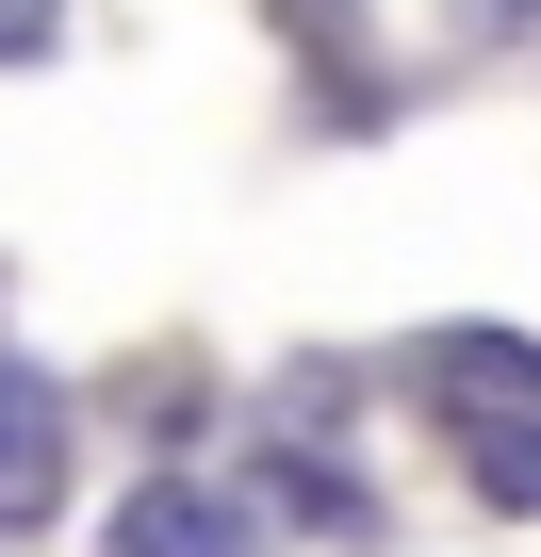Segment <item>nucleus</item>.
<instances>
[{
	"mask_svg": "<svg viewBox=\"0 0 541 557\" xmlns=\"http://www.w3.org/2000/svg\"><path fill=\"white\" fill-rule=\"evenodd\" d=\"M427 394H443L476 492H492V508H541V345H525V329H443V345H427Z\"/></svg>",
	"mask_w": 541,
	"mask_h": 557,
	"instance_id": "nucleus-1",
	"label": "nucleus"
},
{
	"mask_svg": "<svg viewBox=\"0 0 541 557\" xmlns=\"http://www.w3.org/2000/svg\"><path fill=\"white\" fill-rule=\"evenodd\" d=\"M115 557H262V524H246V492H197V475H148V492L115 508Z\"/></svg>",
	"mask_w": 541,
	"mask_h": 557,
	"instance_id": "nucleus-2",
	"label": "nucleus"
},
{
	"mask_svg": "<svg viewBox=\"0 0 541 557\" xmlns=\"http://www.w3.org/2000/svg\"><path fill=\"white\" fill-rule=\"evenodd\" d=\"M50 492H66V394L34 361H0V524H34Z\"/></svg>",
	"mask_w": 541,
	"mask_h": 557,
	"instance_id": "nucleus-3",
	"label": "nucleus"
},
{
	"mask_svg": "<svg viewBox=\"0 0 541 557\" xmlns=\"http://www.w3.org/2000/svg\"><path fill=\"white\" fill-rule=\"evenodd\" d=\"M50 50V0H0V66H34Z\"/></svg>",
	"mask_w": 541,
	"mask_h": 557,
	"instance_id": "nucleus-4",
	"label": "nucleus"
},
{
	"mask_svg": "<svg viewBox=\"0 0 541 557\" xmlns=\"http://www.w3.org/2000/svg\"><path fill=\"white\" fill-rule=\"evenodd\" d=\"M492 17H508V34H525V17H541V0H492Z\"/></svg>",
	"mask_w": 541,
	"mask_h": 557,
	"instance_id": "nucleus-5",
	"label": "nucleus"
}]
</instances>
